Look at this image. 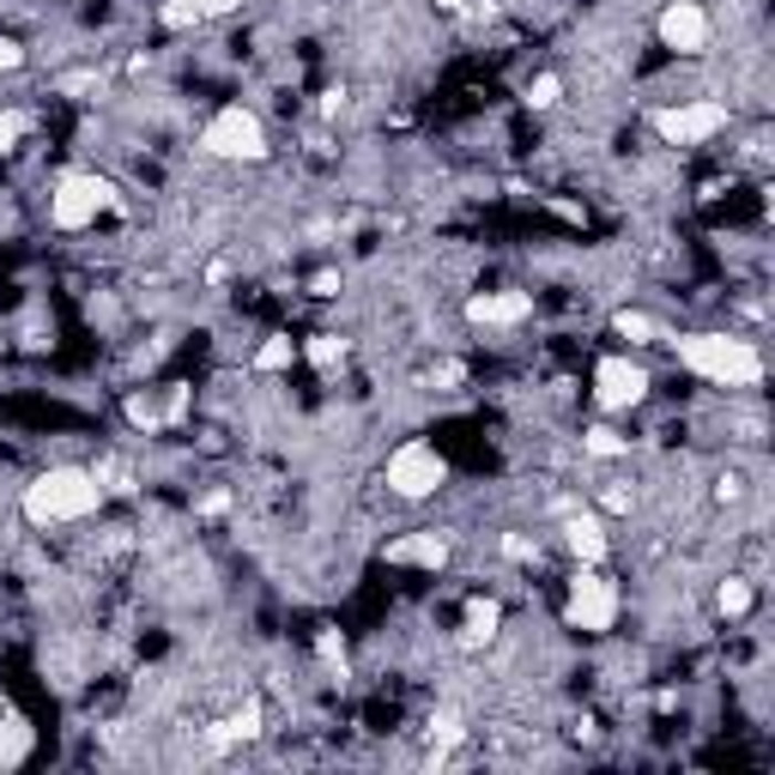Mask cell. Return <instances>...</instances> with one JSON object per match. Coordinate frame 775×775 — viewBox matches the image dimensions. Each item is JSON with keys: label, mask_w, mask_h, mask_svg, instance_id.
Returning a JSON list of instances; mask_svg holds the SVG:
<instances>
[{"label": "cell", "mask_w": 775, "mask_h": 775, "mask_svg": "<svg viewBox=\"0 0 775 775\" xmlns=\"http://www.w3.org/2000/svg\"><path fill=\"white\" fill-rule=\"evenodd\" d=\"M103 509V479L85 467H49L24 485V515L37 527H61V521H85Z\"/></svg>", "instance_id": "1"}, {"label": "cell", "mask_w": 775, "mask_h": 775, "mask_svg": "<svg viewBox=\"0 0 775 775\" xmlns=\"http://www.w3.org/2000/svg\"><path fill=\"white\" fill-rule=\"evenodd\" d=\"M673 345H679V364L715 388H757L764 382V352L752 340H733V333H684Z\"/></svg>", "instance_id": "2"}, {"label": "cell", "mask_w": 775, "mask_h": 775, "mask_svg": "<svg viewBox=\"0 0 775 775\" xmlns=\"http://www.w3.org/2000/svg\"><path fill=\"white\" fill-rule=\"evenodd\" d=\"M200 152L206 158H225V164H261L267 158V127L249 103H225L213 122L200 127Z\"/></svg>", "instance_id": "3"}, {"label": "cell", "mask_w": 775, "mask_h": 775, "mask_svg": "<svg viewBox=\"0 0 775 775\" xmlns=\"http://www.w3.org/2000/svg\"><path fill=\"white\" fill-rule=\"evenodd\" d=\"M382 485L394 490V497H406V503L436 497V490L448 485V461L436 455L431 443H400L394 455H388V467H382Z\"/></svg>", "instance_id": "4"}, {"label": "cell", "mask_w": 775, "mask_h": 775, "mask_svg": "<svg viewBox=\"0 0 775 775\" xmlns=\"http://www.w3.org/2000/svg\"><path fill=\"white\" fill-rule=\"evenodd\" d=\"M564 624H570V630H588V637H600V630L618 624V588H612V576H600V564H581V570L570 576Z\"/></svg>", "instance_id": "5"}, {"label": "cell", "mask_w": 775, "mask_h": 775, "mask_svg": "<svg viewBox=\"0 0 775 775\" xmlns=\"http://www.w3.org/2000/svg\"><path fill=\"white\" fill-rule=\"evenodd\" d=\"M110 200H115V194H110V183H103V176L68 170L55 188H49V225H55V230H85V225H97V213H103Z\"/></svg>", "instance_id": "6"}, {"label": "cell", "mask_w": 775, "mask_h": 775, "mask_svg": "<svg viewBox=\"0 0 775 775\" xmlns=\"http://www.w3.org/2000/svg\"><path fill=\"white\" fill-rule=\"evenodd\" d=\"M721 127H727V103H715V97L654 110V134H661L666 146H703V140H715Z\"/></svg>", "instance_id": "7"}, {"label": "cell", "mask_w": 775, "mask_h": 775, "mask_svg": "<svg viewBox=\"0 0 775 775\" xmlns=\"http://www.w3.org/2000/svg\"><path fill=\"white\" fill-rule=\"evenodd\" d=\"M642 394H649V370L630 352H612L593 364V400H600V412H630V406H642Z\"/></svg>", "instance_id": "8"}, {"label": "cell", "mask_w": 775, "mask_h": 775, "mask_svg": "<svg viewBox=\"0 0 775 775\" xmlns=\"http://www.w3.org/2000/svg\"><path fill=\"white\" fill-rule=\"evenodd\" d=\"M654 31H661V43L673 49V55H703L709 49V12L696 7V0H666Z\"/></svg>", "instance_id": "9"}, {"label": "cell", "mask_w": 775, "mask_h": 775, "mask_svg": "<svg viewBox=\"0 0 775 775\" xmlns=\"http://www.w3.org/2000/svg\"><path fill=\"white\" fill-rule=\"evenodd\" d=\"M527 309H534L527 291H485V297L467 303V321H479V328H509V321H527Z\"/></svg>", "instance_id": "10"}, {"label": "cell", "mask_w": 775, "mask_h": 775, "mask_svg": "<svg viewBox=\"0 0 775 775\" xmlns=\"http://www.w3.org/2000/svg\"><path fill=\"white\" fill-rule=\"evenodd\" d=\"M388 564H412V570H443L448 564V539L443 534H406L388 546Z\"/></svg>", "instance_id": "11"}, {"label": "cell", "mask_w": 775, "mask_h": 775, "mask_svg": "<svg viewBox=\"0 0 775 775\" xmlns=\"http://www.w3.org/2000/svg\"><path fill=\"white\" fill-rule=\"evenodd\" d=\"M564 546H570L581 564H600L606 551H612V539H606L600 515H570V521H564Z\"/></svg>", "instance_id": "12"}, {"label": "cell", "mask_w": 775, "mask_h": 775, "mask_svg": "<svg viewBox=\"0 0 775 775\" xmlns=\"http://www.w3.org/2000/svg\"><path fill=\"white\" fill-rule=\"evenodd\" d=\"M237 0H164V12L158 19L170 24V31H188V24H206V19H218V12H230Z\"/></svg>", "instance_id": "13"}, {"label": "cell", "mask_w": 775, "mask_h": 775, "mask_svg": "<svg viewBox=\"0 0 775 775\" xmlns=\"http://www.w3.org/2000/svg\"><path fill=\"white\" fill-rule=\"evenodd\" d=\"M497 606H490V600H473L467 606V624H461V649H485V642L490 637H497Z\"/></svg>", "instance_id": "14"}, {"label": "cell", "mask_w": 775, "mask_h": 775, "mask_svg": "<svg viewBox=\"0 0 775 775\" xmlns=\"http://www.w3.org/2000/svg\"><path fill=\"white\" fill-rule=\"evenodd\" d=\"M24 757H31V727L19 715H0V769L24 764Z\"/></svg>", "instance_id": "15"}, {"label": "cell", "mask_w": 775, "mask_h": 775, "mask_svg": "<svg viewBox=\"0 0 775 775\" xmlns=\"http://www.w3.org/2000/svg\"><path fill=\"white\" fill-rule=\"evenodd\" d=\"M255 733H261V703H242L230 721H218V727H213V740L218 745H237V740H255Z\"/></svg>", "instance_id": "16"}, {"label": "cell", "mask_w": 775, "mask_h": 775, "mask_svg": "<svg viewBox=\"0 0 775 775\" xmlns=\"http://www.w3.org/2000/svg\"><path fill=\"white\" fill-rule=\"evenodd\" d=\"M291 364H297V340H291V333H273V340L255 352V370H261V376H279V370H291Z\"/></svg>", "instance_id": "17"}, {"label": "cell", "mask_w": 775, "mask_h": 775, "mask_svg": "<svg viewBox=\"0 0 775 775\" xmlns=\"http://www.w3.org/2000/svg\"><path fill=\"white\" fill-rule=\"evenodd\" d=\"M752 600H757V588L745 576H727V581H721V593H715L721 618H745V612H752Z\"/></svg>", "instance_id": "18"}, {"label": "cell", "mask_w": 775, "mask_h": 775, "mask_svg": "<svg viewBox=\"0 0 775 775\" xmlns=\"http://www.w3.org/2000/svg\"><path fill=\"white\" fill-rule=\"evenodd\" d=\"M612 333H618V340H630V345H649L661 328H654L642 309H618V316H612Z\"/></svg>", "instance_id": "19"}, {"label": "cell", "mask_w": 775, "mask_h": 775, "mask_svg": "<svg viewBox=\"0 0 775 775\" xmlns=\"http://www.w3.org/2000/svg\"><path fill=\"white\" fill-rule=\"evenodd\" d=\"M581 448H588L593 461H618V455H630V436H618V431H588V436H581Z\"/></svg>", "instance_id": "20"}, {"label": "cell", "mask_w": 775, "mask_h": 775, "mask_svg": "<svg viewBox=\"0 0 775 775\" xmlns=\"http://www.w3.org/2000/svg\"><path fill=\"white\" fill-rule=\"evenodd\" d=\"M309 364H316V370L345 364V340H340V333H316V340H309Z\"/></svg>", "instance_id": "21"}, {"label": "cell", "mask_w": 775, "mask_h": 775, "mask_svg": "<svg viewBox=\"0 0 775 775\" xmlns=\"http://www.w3.org/2000/svg\"><path fill=\"white\" fill-rule=\"evenodd\" d=\"M558 92H564V80H558V73H539V80H534V92H527V97H534V110H551V103H558Z\"/></svg>", "instance_id": "22"}, {"label": "cell", "mask_w": 775, "mask_h": 775, "mask_svg": "<svg viewBox=\"0 0 775 775\" xmlns=\"http://www.w3.org/2000/svg\"><path fill=\"white\" fill-rule=\"evenodd\" d=\"M24 140V115L19 110H0V152H12Z\"/></svg>", "instance_id": "23"}, {"label": "cell", "mask_w": 775, "mask_h": 775, "mask_svg": "<svg viewBox=\"0 0 775 775\" xmlns=\"http://www.w3.org/2000/svg\"><path fill=\"white\" fill-rule=\"evenodd\" d=\"M127 418L152 431V424H158V412H152V400H146V394H134V400H127Z\"/></svg>", "instance_id": "24"}, {"label": "cell", "mask_w": 775, "mask_h": 775, "mask_svg": "<svg viewBox=\"0 0 775 775\" xmlns=\"http://www.w3.org/2000/svg\"><path fill=\"white\" fill-rule=\"evenodd\" d=\"M461 740V721L455 715H436V745H455Z\"/></svg>", "instance_id": "25"}, {"label": "cell", "mask_w": 775, "mask_h": 775, "mask_svg": "<svg viewBox=\"0 0 775 775\" xmlns=\"http://www.w3.org/2000/svg\"><path fill=\"white\" fill-rule=\"evenodd\" d=\"M61 92H97V73H68V80H61Z\"/></svg>", "instance_id": "26"}, {"label": "cell", "mask_w": 775, "mask_h": 775, "mask_svg": "<svg viewBox=\"0 0 775 775\" xmlns=\"http://www.w3.org/2000/svg\"><path fill=\"white\" fill-rule=\"evenodd\" d=\"M19 61H24V49H19V43H12V37H0V68H7V73H12V68H19Z\"/></svg>", "instance_id": "27"}, {"label": "cell", "mask_w": 775, "mask_h": 775, "mask_svg": "<svg viewBox=\"0 0 775 775\" xmlns=\"http://www.w3.org/2000/svg\"><path fill=\"white\" fill-rule=\"evenodd\" d=\"M316 297H340V273H316V286H309Z\"/></svg>", "instance_id": "28"}, {"label": "cell", "mask_w": 775, "mask_h": 775, "mask_svg": "<svg viewBox=\"0 0 775 775\" xmlns=\"http://www.w3.org/2000/svg\"><path fill=\"white\" fill-rule=\"evenodd\" d=\"M436 7H443V12H461V7H467V0H436Z\"/></svg>", "instance_id": "29"}]
</instances>
